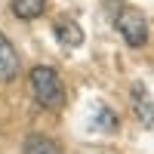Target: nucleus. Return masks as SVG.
<instances>
[{
    "label": "nucleus",
    "instance_id": "nucleus-7",
    "mask_svg": "<svg viewBox=\"0 0 154 154\" xmlns=\"http://www.w3.org/2000/svg\"><path fill=\"white\" fill-rule=\"evenodd\" d=\"M22 154H62V151H59V145L53 142V139H46V136H40V133H34V136L25 139Z\"/></svg>",
    "mask_w": 154,
    "mask_h": 154
},
{
    "label": "nucleus",
    "instance_id": "nucleus-4",
    "mask_svg": "<svg viewBox=\"0 0 154 154\" xmlns=\"http://www.w3.org/2000/svg\"><path fill=\"white\" fill-rule=\"evenodd\" d=\"M22 71V62H19V53L12 49V43L0 34V80H16Z\"/></svg>",
    "mask_w": 154,
    "mask_h": 154
},
{
    "label": "nucleus",
    "instance_id": "nucleus-5",
    "mask_svg": "<svg viewBox=\"0 0 154 154\" xmlns=\"http://www.w3.org/2000/svg\"><path fill=\"white\" fill-rule=\"evenodd\" d=\"M56 37H59V43L68 46V49H74V46L83 43V31H80V25H77L74 19H68V16H62V19L56 22Z\"/></svg>",
    "mask_w": 154,
    "mask_h": 154
},
{
    "label": "nucleus",
    "instance_id": "nucleus-3",
    "mask_svg": "<svg viewBox=\"0 0 154 154\" xmlns=\"http://www.w3.org/2000/svg\"><path fill=\"white\" fill-rule=\"evenodd\" d=\"M130 102H133L136 117L142 120L145 126H151V123H154V99H151V93H148L142 83H133V89H130Z\"/></svg>",
    "mask_w": 154,
    "mask_h": 154
},
{
    "label": "nucleus",
    "instance_id": "nucleus-1",
    "mask_svg": "<svg viewBox=\"0 0 154 154\" xmlns=\"http://www.w3.org/2000/svg\"><path fill=\"white\" fill-rule=\"evenodd\" d=\"M31 93L49 111H59L62 105H65V86H62L59 74L53 68H46V65H37L31 71Z\"/></svg>",
    "mask_w": 154,
    "mask_h": 154
},
{
    "label": "nucleus",
    "instance_id": "nucleus-2",
    "mask_svg": "<svg viewBox=\"0 0 154 154\" xmlns=\"http://www.w3.org/2000/svg\"><path fill=\"white\" fill-rule=\"evenodd\" d=\"M117 31L123 34V40L130 46H145V40H148V19H145V12L136 9V6H123L117 12Z\"/></svg>",
    "mask_w": 154,
    "mask_h": 154
},
{
    "label": "nucleus",
    "instance_id": "nucleus-6",
    "mask_svg": "<svg viewBox=\"0 0 154 154\" xmlns=\"http://www.w3.org/2000/svg\"><path fill=\"white\" fill-rule=\"evenodd\" d=\"M9 6H12V12H16V19L31 22V19H37V16H43L46 0H9Z\"/></svg>",
    "mask_w": 154,
    "mask_h": 154
}]
</instances>
